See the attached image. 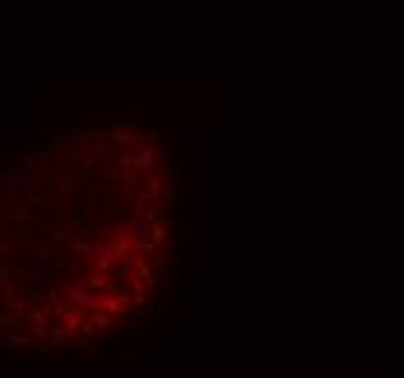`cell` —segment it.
I'll return each mask as SVG.
<instances>
[{"label": "cell", "mask_w": 404, "mask_h": 378, "mask_svg": "<svg viewBox=\"0 0 404 378\" xmlns=\"http://www.w3.org/2000/svg\"><path fill=\"white\" fill-rule=\"evenodd\" d=\"M9 343H15V346H27L29 341H27V338H20V334H12V338H9Z\"/></svg>", "instance_id": "7a4b0ae2"}, {"label": "cell", "mask_w": 404, "mask_h": 378, "mask_svg": "<svg viewBox=\"0 0 404 378\" xmlns=\"http://www.w3.org/2000/svg\"><path fill=\"white\" fill-rule=\"evenodd\" d=\"M96 329H108V317H96Z\"/></svg>", "instance_id": "3957f363"}, {"label": "cell", "mask_w": 404, "mask_h": 378, "mask_svg": "<svg viewBox=\"0 0 404 378\" xmlns=\"http://www.w3.org/2000/svg\"><path fill=\"white\" fill-rule=\"evenodd\" d=\"M64 323H67V332H76L79 329V317L70 311V314H64Z\"/></svg>", "instance_id": "6da1fadb"}]
</instances>
